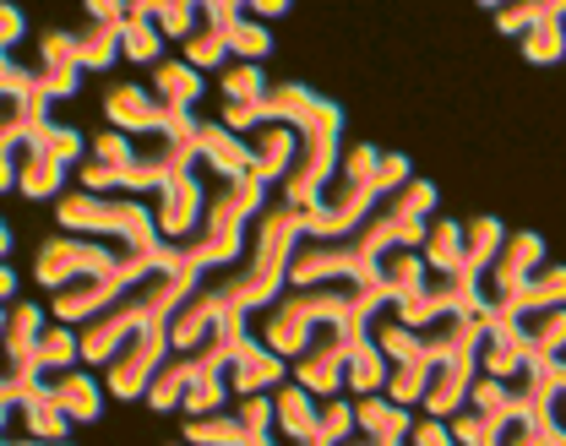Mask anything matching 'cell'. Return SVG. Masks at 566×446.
<instances>
[{
    "label": "cell",
    "instance_id": "603a6c76",
    "mask_svg": "<svg viewBox=\"0 0 566 446\" xmlns=\"http://www.w3.org/2000/svg\"><path fill=\"white\" fill-rule=\"evenodd\" d=\"M153 98L175 115H191V104H202V72L186 61H158L153 66Z\"/></svg>",
    "mask_w": 566,
    "mask_h": 446
},
{
    "label": "cell",
    "instance_id": "277c9868",
    "mask_svg": "<svg viewBox=\"0 0 566 446\" xmlns=\"http://www.w3.org/2000/svg\"><path fill=\"white\" fill-rule=\"evenodd\" d=\"M55 219L66 234H93V240H109V245H132V251H153L164 256L169 240L158 234L153 208H142L137 197H93V191H71L55 202Z\"/></svg>",
    "mask_w": 566,
    "mask_h": 446
},
{
    "label": "cell",
    "instance_id": "1f68e13d",
    "mask_svg": "<svg viewBox=\"0 0 566 446\" xmlns=\"http://www.w3.org/2000/svg\"><path fill=\"white\" fill-rule=\"evenodd\" d=\"M430 371H436V360H409V365H392L387 375V403H398V408H420L424 403V386H430Z\"/></svg>",
    "mask_w": 566,
    "mask_h": 446
},
{
    "label": "cell",
    "instance_id": "5b68a950",
    "mask_svg": "<svg viewBox=\"0 0 566 446\" xmlns=\"http://www.w3.org/2000/svg\"><path fill=\"white\" fill-rule=\"evenodd\" d=\"M137 251L132 245H109V240H82V234H61V240H50L44 251H39V262H33V278L44 284V289H66L76 278H98V273H120L126 262H132Z\"/></svg>",
    "mask_w": 566,
    "mask_h": 446
},
{
    "label": "cell",
    "instance_id": "11a10c76",
    "mask_svg": "<svg viewBox=\"0 0 566 446\" xmlns=\"http://www.w3.org/2000/svg\"><path fill=\"white\" fill-rule=\"evenodd\" d=\"M562 365H566V354H562Z\"/></svg>",
    "mask_w": 566,
    "mask_h": 446
},
{
    "label": "cell",
    "instance_id": "4316f807",
    "mask_svg": "<svg viewBox=\"0 0 566 446\" xmlns=\"http://www.w3.org/2000/svg\"><path fill=\"white\" fill-rule=\"evenodd\" d=\"M256 436L245 431V420L234 408H218L202 420H186V446H251Z\"/></svg>",
    "mask_w": 566,
    "mask_h": 446
},
{
    "label": "cell",
    "instance_id": "d6a6232c",
    "mask_svg": "<svg viewBox=\"0 0 566 446\" xmlns=\"http://www.w3.org/2000/svg\"><path fill=\"white\" fill-rule=\"evenodd\" d=\"M223 39H229V61L262 66V61L273 55V33H268V28H262V22H256L251 11H245V17H240V22H234V28L223 33Z\"/></svg>",
    "mask_w": 566,
    "mask_h": 446
},
{
    "label": "cell",
    "instance_id": "8992f818",
    "mask_svg": "<svg viewBox=\"0 0 566 446\" xmlns=\"http://www.w3.org/2000/svg\"><path fill=\"white\" fill-rule=\"evenodd\" d=\"M82 131H71V126H44V131H33L22 148H17V191L22 197H33V202H44V197H55L61 185H66V169L82 158Z\"/></svg>",
    "mask_w": 566,
    "mask_h": 446
},
{
    "label": "cell",
    "instance_id": "6da1fadb",
    "mask_svg": "<svg viewBox=\"0 0 566 446\" xmlns=\"http://www.w3.org/2000/svg\"><path fill=\"white\" fill-rule=\"evenodd\" d=\"M202 273L197 267H186V262H169V267H153V273H142L132 278L120 295L109 299L76 338H82V365H109L132 338H137L147 321H158V316H175V305L191 295V284H197Z\"/></svg>",
    "mask_w": 566,
    "mask_h": 446
},
{
    "label": "cell",
    "instance_id": "681fc988",
    "mask_svg": "<svg viewBox=\"0 0 566 446\" xmlns=\"http://www.w3.org/2000/svg\"><path fill=\"white\" fill-rule=\"evenodd\" d=\"M11 295H17V273H11V267L0 262V305H6Z\"/></svg>",
    "mask_w": 566,
    "mask_h": 446
},
{
    "label": "cell",
    "instance_id": "7402d4cb",
    "mask_svg": "<svg viewBox=\"0 0 566 446\" xmlns=\"http://www.w3.org/2000/svg\"><path fill=\"white\" fill-rule=\"evenodd\" d=\"M44 386H50V397L66 408L71 425H93V420L104 414V386H98V375L66 371V375H55V381H44Z\"/></svg>",
    "mask_w": 566,
    "mask_h": 446
},
{
    "label": "cell",
    "instance_id": "83f0119b",
    "mask_svg": "<svg viewBox=\"0 0 566 446\" xmlns=\"http://www.w3.org/2000/svg\"><path fill=\"white\" fill-rule=\"evenodd\" d=\"M501 240H506V229H501V219H491V213H480V219L463 223V273L480 278V273L495 262Z\"/></svg>",
    "mask_w": 566,
    "mask_h": 446
},
{
    "label": "cell",
    "instance_id": "484cf974",
    "mask_svg": "<svg viewBox=\"0 0 566 446\" xmlns=\"http://www.w3.org/2000/svg\"><path fill=\"white\" fill-rule=\"evenodd\" d=\"M22 436H33V442H66L71 436V420H66V408L50 397V386H39L33 397H22Z\"/></svg>",
    "mask_w": 566,
    "mask_h": 446
},
{
    "label": "cell",
    "instance_id": "5bb4252c",
    "mask_svg": "<svg viewBox=\"0 0 566 446\" xmlns=\"http://www.w3.org/2000/svg\"><path fill=\"white\" fill-rule=\"evenodd\" d=\"M44 310L33 305V299H22V305H11L6 310V338H0V375H11V381H22L28 365H33V349H39V338H44Z\"/></svg>",
    "mask_w": 566,
    "mask_h": 446
},
{
    "label": "cell",
    "instance_id": "836d02e7",
    "mask_svg": "<svg viewBox=\"0 0 566 446\" xmlns=\"http://www.w3.org/2000/svg\"><path fill=\"white\" fill-rule=\"evenodd\" d=\"M218 82H223V98H229V104H262L268 87H273L262 66H245V61H229Z\"/></svg>",
    "mask_w": 566,
    "mask_h": 446
},
{
    "label": "cell",
    "instance_id": "d6986e66",
    "mask_svg": "<svg viewBox=\"0 0 566 446\" xmlns=\"http://www.w3.org/2000/svg\"><path fill=\"white\" fill-rule=\"evenodd\" d=\"M354 431L370 436L376 446H403L409 431H415V408H398V403H387L381 392H376V397H359V403H354Z\"/></svg>",
    "mask_w": 566,
    "mask_h": 446
},
{
    "label": "cell",
    "instance_id": "2e32d148",
    "mask_svg": "<svg viewBox=\"0 0 566 446\" xmlns=\"http://www.w3.org/2000/svg\"><path fill=\"white\" fill-rule=\"evenodd\" d=\"M197 158L208 163L218 180H245V174H251L245 137H234V131L218 126V120H197Z\"/></svg>",
    "mask_w": 566,
    "mask_h": 446
},
{
    "label": "cell",
    "instance_id": "f5cc1de1",
    "mask_svg": "<svg viewBox=\"0 0 566 446\" xmlns=\"http://www.w3.org/2000/svg\"><path fill=\"white\" fill-rule=\"evenodd\" d=\"M344 446H376V442H370V436H349V442H344Z\"/></svg>",
    "mask_w": 566,
    "mask_h": 446
},
{
    "label": "cell",
    "instance_id": "7a4b0ae2",
    "mask_svg": "<svg viewBox=\"0 0 566 446\" xmlns=\"http://www.w3.org/2000/svg\"><path fill=\"white\" fill-rule=\"evenodd\" d=\"M268 208V185L262 180H218L208 191V208H202V223L191 229V240L175 245V256L197 273H212V267H229L240 262L245 240H251V223Z\"/></svg>",
    "mask_w": 566,
    "mask_h": 446
},
{
    "label": "cell",
    "instance_id": "bcb514c9",
    "mask_svg": "<svg viewBox=\"0 0 566 446\" xmlns=\"http://www.w3.org/2000/svg\"><path fill=\"white\" fill-rule=\"evenodd\" d=\"M87 17L93 22H126V6L120 0H87Z\"/></svg>",
    "mask_w": 566,
    "mask_h": 446
},
{
    "label": "cell",
    "instance_id": "f546056e",
    "mask_svg": "<svg viewBox=\"0 0 566 446\" xmlns=\"http://www.w3.org/2000/svg\"><path fill=\"white\" fill-rule=\"evenodd\" d=\"M523 338H528V354H545V360H562L566 354V305L562 310H534V316H517Z\"/></svg>",
    "mask_w": 566,
    "mask_h": 446
},
{
    "label": "cell",
    "instance_id": "8d00e7d4",
    "mask_svg": "<svg viewBox=\"0 0 566 446\" xmlns=\"http://www.w3.org/2000/svg\"><path fill=\"white\" fill-rule=\"evenodd\" d=\"M186 66H197V72H208V66H229V39L212 28L208 17L197 22V33L186 39Z\"/></svg>",
    "mask_w": 566,
    "mask_h": 446
},
{
    "label": "cell",
    "instance_id": "60d3db41",
    "mask_svg": "<svg viewBox=\"0 0 566 446\" xmlns=\"http://www.w3.org/2000/svg\"><path fill=\"white\" fill-rule=\"evenodd\" d=\"M322 436L333 446H344L354 436V403L349 397H322Z\"/></svg>",
    "mask_w": 566,
    "mask_h": 446
},
{
    "label": "cell",
    "instance_id": "ac0fdd59",
    "mask_svg": "<svg viewBox=\"0 0 566 446\" xmlns=\"http://www.w3.org/2000/svg\"><path fill=\"white\" fill-rule=\"evenodd\" d=\"M245 148H251V180H262V185L273 191L283 174H289L294 152H300V137H294L289 126H256Z\"/></svg>",
    "mask_w": 566,
    "mask_h": 446
},
{
    "label": "cell",
    "instance_id": "db71d44e",
    "mask_svg": "<svg viewBox=\"0 0 566 446\" xmlns=\"http://www.w3.org/2000/svg\"><path fill=\"white\" fill-rule=\"evenodd\" d=\"M0 338H6V310H0Z\"/></svg>",
    "mask_w": 566,
    "mask_h": 446
},
{
    "label": "cell",
    "instance_id": "f907efd6",
    "mask_svg": "<svg viewBox=\"0 0 566 446\" xmlns=\"http://www.w3.org/2000/svg\"><path fill=\"white\" fill-rule=\"evenodd\" d=\"M0 446H71V442H33V436H22V442H11V436H6V442Z\"/></svg>",
    "mask_w": 566,
    "mask_h": 446
},
{
    "label": "cell",
    "instance_id": "e0dca14e",
    "mask_svg": "<svg viewBox=\"0 0 566 446\" xmlns=\"http://www.w3.org/2000/svg\"><path fill=\"white\" fill-rule=\"evenodd\" d=\"M66 33V50L76 61V72H104L120 61V22H93L82 17L76 28H61Z\"/></svg>",
    "mask_w": 566,
    "mask_h": 446
},
{
    "label": "cell",
    "instance_id": "ffe728a7",
    "mask_svg": "<svg viewBox=\"0 0 566 446\" xmlns=\"http://www.w3.org/2000/svg\"><path fill=\"white\" fill-rule=\"evenodd\" d=\"M424 278H430V267H424L420 251H381L376 256V289H387L392 295V305L398 299H420L424 295Z\"/></svg>",
    "mask_w": 566,
    "mask_h": 446
},
{
    "label": "cell",
    "instance_id": "f1b7e54d",
    "mask_svg": "<svg viewBox=\"0 0 566 446\" xmlns=\"http://www.w3.org/2000/svg\"><path fill=\"white\" fill-rule=\"evenodd\" d=\"M387 375H392V360L376 349V338L349 343V386L359 392V397H376V392H387Z\"/></svg>",
    "mask_w": 566,
    "mask_h": 446
},
{
    "label": "cell",
    "instance_id": "ba28073f",
    "mask_svg": "<svg viewBox=\"0 0 566 446\" xmlns=\"http://www.w3.org/2000/svg\"><path fill=\"white\" fill-rule=\"evenodd\" d=\"M169 354H175V343H169V316H158V321H147L137 338L104 365V371H109V392H115L120 403L147 397L153 375H158V365H164Z\"/></svg>",
    "mask_w": 566,
    "mask_h": 446
},
{
    "label": "cell",
    "instance_id": "f35d334b",
    "mask_svg": "<svg viewBox=\"0 0 566 446\" xmlns=\"http://www.w3.org/2000/svg\"><path fill=\"white\" fill-rule=\"evenodd\" d=\"M180 408H186V420H202V414L229 408V381H223V375H202V381L180 397Z\"/></svg>",
    "mask_w": 566,
    "mask_h": 446
},
{
    "label": "cell",
    "instance_id": "7c38bea8",
    "mask_svg": "<svg viewBox=\"0 0 566 446\" xmlns=\"http://www.w3.org/2000/svg\"><path fill=\"white\" fill-rule=\"evenodd\" d=\"M153 197H158V208H153L158 234H164L169 245L191 240V229L202 223V208H208V185H202V174H197V169H180V174H175L169 185H158Z\"/></svg>",
    "mask_w": 566,
    "mask_h": 446
},
{
    "label": "cell",
    "instance_id": "4fadbf2b",
    "mask_svg": "<svg viewBox=\"0 0 566 446\" xmlns=\"http://www.w3.org/2000/svg\"><path fill=\"white\" fill-rule=\"evenodd\" d=\"M104 115H109V131H126V137H153L169 126V109L137 82H115L104 93Z\"/></svg>",
    "mask_w": 566,
    "mask_h": 446
},
{
    "label": "cell",
    "instance_id": "9f6ffc18",
    "mask_svg": "<svg viewBox=\"0 0 566 446\" xmlns=\"http://www.w3.org/2000/svg\"><path fill=\"white\" fill-rule=\"evenodd\" d=\"M180 446H186V442H180Z\"/></svg>",
    "mask_w": 566,
    "mask_h": 446
},
{
    "label": "cell",
    "instance_id": "7dc6e473",
    "mask_svg": "<svg viewBox=\"0 0 566 446\" xmlns=\"http://www.w3.org/2000/svg\"><path fill=\"white\" fill-rule=\"evenodd\" d=\"M251 17H289V0H251Z\"/></svg>",
    "mask_w": 566,
    "mask_h": 446
},
{
    "label": "cell",
    "instance_id": "52a82bcc",
    "mask_svg": "<svg viewBox=\"0 0 566 446\" xmlns=\"http://www.w3.org/2000/svg\"><path fill=\"white\" fill-rule=\"evenodd\" d=\"M539 267H545V234H534V229L506 234V240H501V251H495V262L480 273L485 310H506V305L517 299V289H523Z\"/></svg>",
    "mask_w": 566,
    "mask_h": 446
},
{
    "label": "cell",
    "instance_id": "44dd1931",
    "mask_svg": "<svg viewBox=\"0 0 566 446\" xmlns=\"http://www.w3.org/2000/svg\"><path fill=\"white\" fill-rule=\"evenodd\" d=\"M120 61H137V66H158L164 61V33L153 22V0L126 6V22H120Z\"/></svg>",
    "mask_w": 566,
    "mask_h": 446
},
{
    "label": "cell",
    "instance_id": "8fae6325",
    "mask_svg": "<svg viewBox=\"0 0 566 446\" xmlns=\"http://www.w3.org/2000/svg\"><path fill=\"white\" fill-rule=\"evenodd\" d=\"M283 375H289V360H279L262 338H251V327L234 332L229 343V365H223V381H229V397H256V392H279Z\"/></svg>",
    "mask_w": 566,
    "mask_h": 446
},
{
    "label": "cell",
    "instance_id": "74e56055",
    "mask_svg": "<svg viewBox=\"0 0 566 446\" xmlns=\"http://www.w3.org/2000/svg\"><path fill=\"white\" fill-rule=\"evenodd\" d=\"M153 22L164 39H191L202 22V6L197 0H153Z\"/></svg>",
    "mask_w": 566,
    "mask_h": 446
},
{
    "label": "cell",
    "instance_id": "3957f363",
    "mask_svg": "<svg viewBox=\"0 0 566 446\" xmlns=\"http://www.w3.org/2000/svg\"><path fill=\"white\" fill-rule=\"evenodd\" d=\"M359 289H365V284H354V278H327V284H305V289L289 284V289H283L268 310H256L251 321H256L262 343H268L279 360L294 365L322 321H344V316H349Z\"/></svg>",
    "mask_w": 566,
    "mask_h": 446
},
{
    "label": "cell",
    "instance_id": "9a60e30c",
    "mask_svg": "<svg viewBox=\"0 0 566 446\" xmlns=\"http://www.w3.org/2000/svg\"><path fill=\"white\" fill-rule=\"evenodd\" d=\"M273 436L289 446H311L322 436V403L305 392V386H279L273 392Z\"/></svg>",
    "mask_w": 566,
    "mask_h": 446
},
{
    "label": "cell",
    "instance_id": "9c48e42d",
    "mask_svg": "<svg viewBox=\"0 0 566 446\" xmlns=\"http://www.w3.org/2000/svg\"><path fill=\"white\" fill-rule=\"evenodd\" d=\"M289 375H294V386H305L316 403H322V397H338V386H349V338H344V327H338V321H322V327L311 332L305 354L289 365Z\"/></svg>",
    "mask_w": 566,
    "mask_h": 446
},
{
    "label": "cell",
    "instance_id": "ab89813d",
    "mask_svg": "<svg viewBox=\"0 0 566 446\" xmlns=\"http://www.w3.org/2000/svg\"><path fill=\"white\" fill-rule=\"evenodd\" d=\"M469 403H474V408H485V414H495V420H512V414H517L512 386H506V381H495V375H480V381H474Z\"/></svg>",
    "mask_w": 566,
    "mask_h": 446
},
{
    "label": "cell",
    "instance_id": "816d5d0a",
    "mask_svg": "<svg viewBox=\"0 0 566 446\" xmlns=\"http://www.w3.org/2000/svg\"><path fill=\"white\" fill-rule=\"evenodd\" d=\"M6 251H11V234H6V223H0V256H6Z\"/></svg>",
    "mask_w": 566,
    "mask_h": 446
},
{
    "label": "cell",
    "instance_id": "f6af8a7d",
    "mask_svg": "<svg viewBox=\"0 0 566 446\" xmlns=\"http://www.w3.org/2000/svg\"><path fill=\"white\" fill-rule=\"evenodd\" d=\"M403 446H458L452 442V431H447V420H415V431H409V442Z\"/></svg>",
    "mask_w": 566,
    "mask_h": 446
},
{
    "label": "cell",
    "instance_id": "d4e9b609",
    "mask_svg": "<svg viewBox=\"0 0 566 446\" xmlns=\"http://www.w3.org/2000/svg\"><path fill=\"white\" fill-rule=\"evenodd\" d=\"M420 256H424L430 273H463V223L458 219H430L424 223Z\"/></svg>",
    "mask_w": 566,
    "mask_h": 446
},
{
    "label": "cell",
    "instance_id": "b9f144b4",
    "mask_svg": "<svg viewBox=\"0 0 566 446\" xmlns=\"http://www.w3.org/2000/svg\"><path fill=\"white\" fill-rule=\"evenodd\" d=\"M132 152H137V137H126V131H104V137L93 142V163L126 169V163H132Z\"/></svg>",
    "mask_w": 566,
    "mask_h": 446
},
{
    "label": "cell",
    "instance_id": "30bf717a",
    "mask_svg": "<svg viewBox=\"0 0 566 446\" xmlns=\"http://www.w3.org/2000/svg\"><path fill=\"white\" fill-rule=\"evenodd\" d=\"M480 338H485V321H480V332H469L447 360H436L430 386H424V403H420L430 420H452V414L469 403V392H474V381H480Z\"/></svg>",
    "mask_w": 566,
    "mask_h": 446
},
{
    "label": "cell",
    "instance_id": "4dcf8cb0",
    "mask_svg": "<svg viewBox=\"0 0 566 446\" xmlns=\"http://www.w3.org/2000/svg\"><path fill=\"white\" fill-rule=\"evenodd\" d=\"M523 61L528 66H556L566 61V17H545L523 33Z\"/></svg>",
    "mask_w": 566,
    "mask_h": 446
},
{
    "label": "cell",
    "instance_id": "c3c4849f",
    "mask_svg": "<svg viewBox=\"0 0 566 446\" xmlns=\"http://www.w3.org/2000/svg\"><path fill=\"white\" fill-rule=\"evenodd\" d=\"M539 436H545V446H566V425L556 420V414H551V420L539 425Z\"/></svg>",
    "mask_w": 566,
    "mask_h": 446
},
{
    "label": "cell",
    "instance_id": "e575fe53",
    "mask_svg": "<svg viewBox=\"0 0 566 446\" xmlns=\"http://www.w3.org/2000/svg\"><path fill=\"white\" fill-rule=\"evenodd\" d=\"M545 17H566V0H517V6H495V28L501 33H528L534 22H545Z\"/></svg>",
    "mask_w": 566,
    "mask_h": 446
},
{
    "label": "cell",
    "instance_id": "d590c367",
    "mask_svg": "<svg viewBox=\"0 0 566 446\" xmlns=\"http://www.w3.org/2000/svg\"><path fill=\"white\" fill-rule=\"evenodd\" d=\"M501 425L506 420H495L485 408H474V403H463L452 420H447V431H452V442L458 446H480V442H501Z\"/></svg>",
    "mask_w": 566,
    "mask_h": 446
},
{
    "label": "cell",
    "instance_id": "ee69618b",
    "mask_svg": "<svg viewBox=\"0 0 566 446\" xmlns=\"http://www.w3.org/2000/svg\"><path fill=\"white\" fill-rule=\"evenodd\" d=\"M501 446H545V436H539V425H534L528 414H512V420L501 425Z\"/></svg>",
    "mask_w": 566,
    "mask_h": 446
},
{
    "label": "cell",
    "instance_id": "cb8c5ba5",
    "mask_svg": "<svg viewBox=\"0 0 566 446\" xmlns=\"http://www.w3.org/2000/svg\"><path fill=\"white\" fill-rule=\"evenodd\" d=\"M566 305V267L562 262H545L523 289H517V299L506 305L512 316H534V310H562Z\"/></svg>",
    "mask_w": 566,
    "mask_h": 446
},
{
    "label": "cell",
    "instance_id": "7bdbcfd3",
    "mask_svg": "<svg viewBox=\"0 0 566 446\" xmlns=\"http://www.w3.org/2000/svg\"><path fill=\"white\" fill-rule=\"evenodd\" d=\"M22 33H28V17H22V6L0 0V55H11V44H22Z\"/></svg>",
    "mask_w": 566,
    "mask_h": 446
}]
</instances>
